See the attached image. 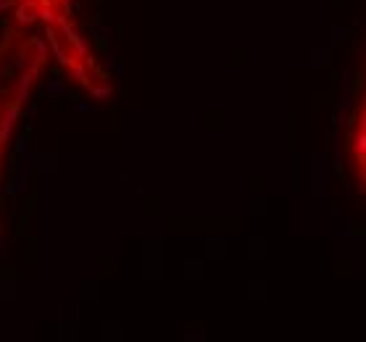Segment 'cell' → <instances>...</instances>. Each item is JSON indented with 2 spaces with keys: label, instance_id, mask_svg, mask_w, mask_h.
I'll return each instance as SVG.
<instances>
[{
  "label": "cell",
  "instance_id": "cell-2",
  "mask_svg": "<svg viewBox=\"0 0 366 342\" xmlns=\"http://www.w3.org/2000/svg\"><path fill=\"white\" fill-rule=\"evenodd\" d=\"M42 53L45 48L37 37H19V32L8 34V40L0 45V166L21 103L27 100L32 79L45 63Z\"/></svg>",
  "mask_w": 366,
  "mask_h": 342
},
{
  "label": "cell",
  "instance_id": "cell-3",
  "mask_svg": "<svg viewBox=\"0 0 366 342\" xmlns=\"http://www.w3.org/2000/svg\"><path fill=\"white\" fill-rule=\"evenodd\" d=\"M348 161L353 179L366 195V85L358 95L356 111L350 116V132H348Z\"/></svg>",
  "mask_w": 366,
  "mask_h": 342
},
{
  "label": "cell",
  "instance_id": "cell-1",
  "mask_svg": "<svg viewBox=\"0 0 366 342\" xmlns=\"http://www.w3.org/2000/svg\"><path fill=\"white\" fill-rule=\"evenodd\" d=\"M71 3L74 0H0V16L8 14L19 29L42 24L58 61H63L74 79L85 82L95 95H108L106 74L95 66L90 50L71 27Z\"/></svg>",
  "mask_w": 366,
  "mask_h": 342
}]
</instances>
